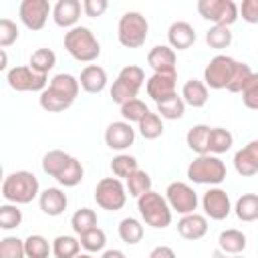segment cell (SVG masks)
Listing matches in <instances>:
<instances>
[{
    "instance_id": "obj_1",
    "label": "cell",
    "mask_w": 258,
    "mask_h": 258,
    "mask_svg": "<svg viewBox=\"0 0 258 258\" xmlns=\"http://www.w3.org/2000/svg\"><path fill=\"white\" fill-rule=\"evenodd\" d=\"M0 191H2L4 202L22 206V204H30L34 198L40 196V183L32 171L18 169L4 177Z\"/></svg>"
},
{
    "instance_id": "obj_2",
    "label": "cell",
    "mask_w": 258,
    "mask_h": 258,
    "mask_svg": "<svg viewBox=\"0 0 258 258\" xmlns=\"http://www.w3.org/2000/svg\"><path fill=\"white\" fill-rule=\"evenodd\" d=\"M64 50L79 62H93L101 54V44L91 28L79 24L64 32Z\"/></svg>"
},
{
    "instance_id": "obj_3",
    "label": "cell",
    "mask_w": 258,
    "mask_h": 258,
    "mask_svg": "<svg viewBox=\"0 0 258 258\" xmlns=\"http://www.w3.org/2000/svg\"><path fill=\"white\" fill-rule=\"evenodd\" d=\"M226 163L212 153L198 155L189 165H187V179L200 185H210L216 187L226 179Z\"/></svg>"
},
{
    "instance_id": "obj_4",
    "label": "cell",
    "mask_w": 258,
    "mask_h": 258,
    "mask_svg": "<svg viewBox=\"0 0 258 258\" xmlns=\"http://www.w3.org/2000/svg\"><path fill=\"white\" fill-rule=\"evenodd\" d=\"M137 210H139L141 220L155 230L167 228L171 224V218H173V212H171L165 196H161L153 189L143 194L141 198H137Z\"/></svg>"
},
{
    "instance_id": "obj_5",
    "label": "cell",
    "mask_w": 258,
    "mask_h": 258,
    "mask_svg": "<svg viewBox=\"0 0 258 258\" xmlns=\"http://www.w3.org/2000/svg\"><path fill=\"white\" fill-rule=\"evenodd\" d=\"M149 34V22L147 18L137 12V10H129L119 18L117 24V38L121 42V46L125 48H139L145 44Z\"/></svg>"
},
{
    "instance_id": "obj_6",
    "label": "cell",
    "mask_w": 258,
    "mask_h": 258,
    "mask_svg": "<svg viewBox=\"0 0 258 258\" xmlns=\"http://www.w3.org/2000/svg\"><path fill=\"white\" fill-rule=\"evenodd\" d=\"M145 83V73L141 67L137 64H127L119 71L117 79L111 85V99L113 103H117L119 107L131 99H137L139 89Z\"/></svg>"
},
{
    "instance_id": "obj_7",
    "label": "cell",
    "mask_w": 258,
    "mask_h": 258,
    "mask_svg": "<svg viewBox=\"0 0 258 258\" xmlns=\"http://www.w3.org/2000/svg\"><path fill=\"white\" fill-rule=\"evenodd\" d=\"M198 14L212 26H232L240 18V6L234 0H198Z\"/></svg>"
},
{
    "instance_id": "obj_8",
    "label": "cell",
    "mask_w": 258,
    "mask_h": 258,
    "mask_svg": "<svg viewBox=\"0 0 258 258\" xmlns=\"http://www.w3.org/2000/svg\"><path fill=\"white\" fill-rule=\"evenodd\" d=\"M6 83L18 93H42L48 87V75H40L28 64H18L6 71Z\"/></svg>"
},
{
    "instance_id": "obj_9",
    "label": "cell",
    "mask_w": 258,
    "mask_h": 258,
    "mask_svg": "<svg viewBox=\"0 0 258 258\" xmlns=\"http://www.w3.org/2000/svg\"><path fill=\"white\" fill-rule=\"evenodd\" d=\"M127 187L119 177H103L95 187V202L107 212H119L127 204Z\"/></svg>"
},
{
    "instance_id": "obj_10",
    "label": "cell",
    "mask_w": 258,
    "mask_h": 258,
    "mask_svg": "<svg viewBox=\"0 0 258 258\" xmlns=\"http://www.w3.org/2000/svg\"><path fill=\"white\" fill-rule=\"evenodd\" d=\"M238 60L228 56V54H216L214 58H210V62L204 69V83L208 89L220 91V89H228L234 73H236Z\"/></svg>"
},
{
    "instance_id": "obj_11",
    "label": "cell",
    "mask_w": 258,
    "mask_h": 258,
    "mask_svg": "<svg viewBox=\"0 0 258 258\" xmlns=\"http://www.w3.org/2000/svg\"><path fill=\"white\" fill-rule=\"evenodd\" d=\"M165 200H167L171 212H177L181 216L194 214L200 204L196 189L185 181H171L165 189Z\"/></svg>"
},
{
    "instance_id": "obj_12",
    "label": "cell",
    "mask_w": 258,
    "mask_h": 258,
    "mask_svg": "<svg viewBox=\"0 0 258 258\" xmlns=\"http://www.w3.org/2000/svg\"><path fill=\"white\" fill-rule=\"evenodd\" d=\"M202 210L206 218L220 222V220H226L234 208L228 191L216 185V187H208V191L202 196Z\"/></svg>"
},
{
    "instance_id": "obj_13",
    "label": "cell",
    "mask_w": 258,
    "mask_h": 258,
    "mask_svg": "<svg viewBox=\"0 0 258 258\" xmlns=\"http://www.w3.org/2000/svg\"><path fill=\"white\" fill-rule=\"evenodd\" d=\"M52 14V6L48 0H22L18 6L20 22L28 30H40L44 28L48 16Z\"/></svg>"
},
{
    "instance_id": "obj_14",
    "label": "cell",
    "mask_w": 258,
    "mask_h": 258,
    "mask_svg": "<svg viewBox=\"0 0 258 258\" xmlns=\"http://www.w3.org/2000/svg\"><path fill=\"white\" fill-rule=\"evenodd\" d=\"M177 73L173 75H163V73H153L147 81H145V91L147 95L157 103L177 95Z\"/></svg>"
},
{
    "instance_id": "obj_15",
    "label": "cell",
    "mask_w": 258,
    "mask_h": 258,
    "mask_svg": "<svg viewBox=\"0 0 258 258\" xmlns=\"http://www.w3.org/2000/svg\"><path fill=\"white\" fill-rule=\"evenodd\" d=\"M135 141V129L127 121H113L105 129V143L113 151H125Z\"/></svg>"
},
{
    "instance_id": "obj_16",
    "label": "cell",
    "mask_w": 258,
    "mask_h": 258,
    "mask_svg": "<svg viewBox=\"0 0 258 258\" xmlns=\"http://www.w3.org/2000/svg\"><path fill=\"white\" fill-rule=\"evenodd\" d=\"M147 64L153 69V73L173 75L177 73V56L175 50L169 44H157L147 52Z\"/></svg>"
},
{
    "instance_id": "obj_17",
    "label": "cell",
    "mask_w": 258,
    "mask_h": 258,
    "mask_svg": "<svg viewBox=\"0 0 258 258\" xmlns=\"http://www.w3.org/2000/svg\"><path fill=\"white\" fill-rule=\"evenodd\" d=\"M234 169L242 177H252L258 173V139L248 141L234 153Z\"/></svg>"
},
{
    "instance_id": "obj_18",
    "label": "cell",
    "mask_w": 258,
    "mask_h": 258,
    "mask_svg": "<svg viewBox=\"0 0 258 258\" xmlns=\"http://www.w3.org/2000/svg\"><path fill=\"white\" fill-rule=\"evenodd\" d=\"M81 12H83V2L79 0H58L54 6H52V20L56 26L60 28H75L79 26V18H81Z\"/></svg>"
},
{
    "instance_id": "obj_19",
    "label": "cell",
    "mask_w": 258,
    "mask_h": 258,
    "mask_svg": "<svg viewBox=\"0 0 258 258\" xmlns=\"http://www.w3.org/2000/svg\"><path fill=\"white\" fill-rule=\"evenodd\" d=\"M196 28L185 20H175L167 28V42L173 50H187L196 42Z\"/></svg>"
},
{
    "instance_id": "obj_20",
    "label": "cell",
    "mask_w": 258,
    "mask_h": 258,
    "mask_svg": "<svg viewBox=\"0 0 258 258\" xmlns=\"http://www.w3.org/2000/svg\"><path fill=\"white\" fill-rule=\"evenodd\" d=\"M38 206H40L42 214L56 218V216L64 214V210L69 206V198L60 187H46L38 196Z\"/></svg>"
},
{
    "instance_id": "obj_21",
    "label": "cell",
    "mask_w": 258,
    "mask_h": 258,
    "mask_svg": "<svg viewBox=\"0 0 258 258\" xmlns=\"http://www.w3.org/2000/svg\"><path fill=\"white\" fill-rule=\"evenodd\" d=\"M107 71L99 64H87L81 75H79V85L85 93H91V95H99L101 91H105L107 87Z\"/></svg>"
},
{
    "instance_id": "obj_22",
    "label": "cell",
    "mask_w": 258,
    "mask_h": 258,
    "mask_svg": "<svg viewBox=\"0 0 258 258\" xmlns=\"http://www.w3.org/2000/svg\"><path fill=\"white\" fill-rule=\"evenodd\" d=\"M177 232L185 240H191V242L194 240H200V238H204L208 234V218L202 216V214H198V212L185 214L177 222Z\"/></svg>"
},
{
    "instance_id": "obj_23",
    "label": "cell",
    "mask_w": 258,
    "mask_h": 258,
    "mask_svg": "<svg viewBox=\"0 0 258 258\" xmlns=\"http://www.w3.org/2000/svg\"><path fill=\"white\" fill-rule=\"evenodd\" d=\"M71 161H73V155H69L67 151H62V149H50V151H46L42 155V171L48 177L58 179L64 173V169L71 165Z\"/></svg>"
},
{
    "instance_id": "obj_24",
    "label": "cell",
    "mask_w": 258,
    "mask_h": 258,
    "mask_svg": "<svg viewBox=\"0 0 258 258\" xmlns=\"http://www.w3.org/2000/svg\"><path fill=\"white\" fill-rule=\"evenodd\" d=\"M181 99L185 101V105H189V107H194V109H200V107H204V105L208 103L210 91H208V87H206L204 81H200V79H189V81H185L183 87H181Z\"/></svg>"
},
{
    "instance_id": "obj_25",
    "label": "cell",
    "mask_w": 258,
    "mask_h": 258,
    "mask_svg": "<svg viewBox=\"0 0 258 258\" xmlns=\"http://www.w3.org/2000/svg\"><path fill=\"white\" fill-rule=\"evenodd\" d=\"M246 244H248L246 234L236 228L224 230L218 236V250H222L224 254H230V256H240L246 250Z\"/></svg>"
},
{
    "instance_id": "obj_26",
    "label": "cell",
    "mask_w": 258,
    "mask_h": 258,
    "mask_svg": "<svg viewBox=\"0 0 258 258\" xmlns=\"http://www.w3.org/2000/svg\"><path fill=\"white\" fill-rule=\"evenodd\" d=\"M234 145V135L224 127H210V139H208V153L222 155L230 151Z\"/></svg>"
},
{
    "instance_id": "obj_27",
    "label": "cell",
    "mask_w": 258,
    "mask_h": 258,
    "mask_svg": "<svg viewBox=\"0 0 258 258\" xmlns=\"http://www.w3.org/2000/svg\"><path fill=\"white\" fill-rule=\"evenodd\" d=\"M48 87L54 89L56 93L64 95V97L71 99L73 103H75V99H77V95H79V89H81L79 77H73L71 73H58V75H54V77L50 79Z\"/></svg>"
},
{
    "instance_id": "obj_28",
    "label": "cell",
    "mask_w": 258,
    "mask_h": 258,
    "mask_svg": "<svg viewBox=\"0 0 258 258\" xmlns=\"http://www.w3.org/2000/svg\"><path fill=\"white\" fill-rule=\"evenodd\" d=\"M52 254L54 258H77L81 254V240L79 236L60 234L52 240Z\"/></svg>"
},
{
    "instance_id": "obj_29",
    "label": "cell",
    "mask_w": 258,
    "mask_h": 258,
    "mask_svg": "<svg viewBox=\"0 0 258 258\" xmlns=\"http://www.w3.org/2000/svg\"><path fill=\"white\" fill-rule=\"evenodd\" d=\"M234 214L242 222L258 220V194H242L234 204Z\"/></svg>"
},
{
    "instance_id": "obj_30",
    "label": "cell",
    "mask_w": 258,
    "mask_h": 258,
    "mask_svg": "<svg viewBox=\"0 0 258 258\" xmlns=\"http://www.w3.org/2000/svg\"><path fill=\"white\" fill-rule=\"evenodd\" d=\"M99 224V218H97V212L91 210V208H79L73 216H71V228L77 236H83L87 232H91L93 228H97Z\"/></svg>"
},
{
    "instance_id": "obj_31",
    "label": "cell",
    "mask_w": 258,
    "mask_h": 258,
    "mask_svg": "<svg viewBox=\"0 0 258 258\" xmlns=\"http://www.w3.org/2000/svg\"><path fill=\"white\" fill-rule=\"evenodd\" d=\"M208 139H210V127L204 125V123L194 125L185 135V143L196 155H206L208 153Z\"/></svg>"
},
{
    "instance_id": "obj_32",
    "label": "cell",
    "mask_w": 258,
    "mask_h": 258,
    "mask_svg": "<svg viewBox=\"0 0 258 258\" xmlns=\"http://www.w3.org/2000/svg\"><path fill=\"white\" fill-rule=\"evenodd\" d=\"M155 107H157V115H159L161 119L177 121V119H181V117L185 115V107H187V105H185V101L181 99V95H173V97H169V99L157 103Z\"/></svg>"
},
{
    "instance_id": "obj_33",
    "label": "cell",
    "mask_w": 258,
    "mask_h": 258,
    "mask_svg": "<svg viewBox=\"0 0 258 258\" xmlns=\"http://www.w3.org/2000/svg\"><path fill=\"white\" fill-rule=\"evenodd\" d=\"M119 238L129 244V246H135L143 240V224L133 218V216H127L119 222Z\"/></svg>"
},
{
    "instance_id": "obj_34",
    "label": "cell",
    "mask_w": 258,
    "mask_h": 258,
    "mask_svg": "<svg viewBox=\"0 0 258 258\" xmlns=\"http://www.w3.org/2000/svg\"><path fill=\"white\" fill-rule=\"evenodd\" d=\"M38 103H40V107H42L44 111H48V113H60V111H64V109H69V107L73 105L71 99H67L64 95L56 93V91L50 89V87H46V89L40 93Z\"/></svg>"
},
{
    "instance_id": "obj_35",
    "label": "cell",
    "mask_w": 258,
    "mask_h": 258,
    "mask_svg": "<svg viewBox=\"0 0 258 258\" xmlns=\"http://www.w3.org/2000/svg\"><path fill=\"white\" fill-rule=\"evenodd\" d=\"M28 67L32 71L40 73V75H48L56 67V54H54V50H50V48H38V50H34L30 54V58H28Z\"/></svg>"
},
{
    "instance_id": "obj_36",
    "label": "cell",
    "mask_w": 258,
    "mask_h": 258,
    "mask_svg": "<svg viewBox=\"0 0 258 258\" xmlns=\"http://www.w3.org/2000/svg\"><path fill=\"white\" fill-rule=\"evenodd\" d=\"M125 187H127V194L131 198H141L143 194L151 191V177L147 171L143 169H137L135 173H131L127 179H125Z\"/></svg>"
},
{
    "instance_id": "obj_37",
    "label": "cell",
    "mask_w": 258,
    "mask_h": 258,
    "mask_svg": "<svg viewBox=\"0 0 258 258\" xmlns=\"http://www.w3.org/2000/svg\"><path fill=\"white\" fill-rule=\"evenodd\" d=\"M24 250L26 258H48L52 254V244L40 234H30L24 240Z\"/></svg>"
},
{
    "instance_id": "obj_38",
    "label": "cell",
    "mask_w": 258,
    "mask_h": 258,
    "mask_svg": "<svg viewBox=\"0 0 258 258\" xmlns=\"http://www.w3.org/2000/svg\"><path fill=\"white\" fill-rule=\"evenodd\" d=\"M139 169V163H137V159L133 157V155H129V153H119V155H115L113 157V161H111V171H113V175L115 177H119V179H127L131 173H135Z\"/></svg>"
},
{
    "instance_id": "obj_39",
    "label": "cell",
    "mask_w": 258,
    "mask_h": 258,
    "mask_svg": "<svg viewBox=\"0 0 258 258\" xmlns=\"http://www.w3.org/2000/svg\"><path fill=\"white\" fill-rule=\"evenodd\" d=\"M79 240H81V248H83L87 254L103 252V250H105V246H107V234H105L99 226H97V228H93L91 232H87V234L79 236Z\"/></svg>"
},
{
    "instance_id": "obj_40",
    "label": "cell",
    "mask_w": 258,
    "mask_h": 258,
    "mask_svg": "<svg viewBox=\"0 0 258 258\" xmlns=\"http://www.w3.org/2000/svg\"><path fill=\"white\" fill-rule=\"evenodd\" d=\"M137 129H139V135L141 137H145V139H157V137L163 135V119L157 113H149V115H145L137 123Z\"/></svg>"
},
{
    "instance_id": "obj_41",
    "label": "cell",
    "mask_w": 258,
    "mask_h": 258,
    "mask_svg": "<svg viewBox=\"0 0 258 258\" xmlns=\"http://www.w3.org/2000/svg\"><path fill=\"white\" fill-rule=\"evenodd\" d=\"M206 44L210 48L222 50L232 44V32L228 26H210L206 32Z\"/></svg>"
},
{
    "instance_id": "obj_42",
    "label": "cell",
    "mask_w": 258,
    "mask_h": 258,
    "mask_svg": "<svg viewBox=\"0 0 258 258\" xmlns=\"http://www.w3.org/2000/svg\"><path fill=\"white\" fill-rule=\"evenodd\" d=\"M149 113H151L149 107L141 99H131V101H127V103L121 105V117L127 123H139Z\"/></svg>"
},
{
    "instance_id": "obj_43",
    "label": "cell",
    "mask_w": 258,
    "mask_h": 258,
    "mask_svg": "<svg viewBox=\"0 0 258 258\" xmlns=\"http://www.w3.org/2000/svg\"><path fill=\"white\" fill-rule=\"evenodd\" d=\"M22 224V210L16 204L4 202L0 206V228L2 230H14Z\"/></svg>"
},
{
    "instance_id": "obj_44",
    "label": "cell",
    "mask_w": 258,
    "mask_h": 258,
    "mask_svg": "<svg viewBox=\"0 0 258 258\" xmlns=\"http://www.w3.org/2000/svg\"><path fill=\"white\" fill-rule=\"evenodd\" d=\"M0 258H26L24 240L16 236H4L0 240Z\"/></svg>"
},
{
    "instance_id": "obj_45",
    "label": "cell",
    "mask_w": 258,
    "mask_h": 258,
    "mask_svg": "<svg viewBox=\"0 0 258 258\" xmlns=\"http://www.w3.org/2000/svg\"><path fill=\"white\" fill-rule=\"evenodd\" d=\"M83 175H85V169H83L81 161H79L77 157H73L71 165L64 169V173H62L56 181H58L62 187H75V185H79V183L83 181Z\"/></svg>"
},
{
    "instance_id": "obj_46",
    "label": "cell",
    "mask_w": 258,
    "mask_h": 258,
    "mask_svg": "<svg viewBox=\"0 0 258 258\" xmlns=\"http://www.w3.org/2000/svg\"><path fill=\"white\" fill-rule=\"evenodd\" d=\"M252 75H254V71L250 69V64L238 60V67H236V73H234V77H232V81L228 85V91L230 93H242V89L248 85Z\"/></svg>"
},
{
    "instance_id": "obj_47",
    "label": "cell",
    "mask_w": 258,
    "mask_h": 258,
    "mask_svg": "<svg viewBox=\"0 0 258 258\" xmlns=\"http://www.w3.org/2000/svg\"><path fill=\"white\" fill-rule=\"evenodd\" d=\"M18 40V26L10 18H0V48H8Z\"/></svg>"
},
{
    "instance_id": "obj_48",
    "label": "cell",
    "mask_w": 258,
    "mask_h": 258,
    "mask_svg": "<svg viewBox=\"0 0 258 258\" xmlns=\"http://www.w3.org/2000/svg\"><path fill=\"white\" fill-rule=\"evenodd\" d=\"M242 103L252 109L258 111V73H254L248 81V85L242 89Z\"/></svg>"
},
{
    "instance_id": "obj_49",
    "label": "cell",
    "mask_w": 258,
    "mask_h": 258,
    "mask_svg": "<svg viewBox=\"0 0 258 258\" xmlns=\"http://www.w3.org/2000/svg\"><path fill=\"white\" fill-rule=\"evenodd\" d=\"M107 8H109L107 0H83V14L89 16V18L103 16Z\"/></svg>"
},
{
    "instance_id": "obj_50",
    "label": "cell",
    "mask_w": 258,
    "mask_h": 258,
    "mask_svg": "<svg viewBox=\"0 0 258 258\" xmlns=\"http://www.w3.org/2000/svg\"><path fill=\"white\" fill-rule=\"evenodd\" d=\"M240 16L248 24H258V0H242Z\"/></svg>"
},
{
    "instance_id": "obj_51",
    "label": "cell",
    "mask_w": 258,
    "mask_h": 258,
    "mask_svg": "<svg viewBox=\"0 0 258 258\" xmlns=\"http://www.w3.org/2000/svg\"><path fill=\"white\" fill-rule=\"evenodd\" d=\"M149 258H177V256L169 246H155L149 252Z\"/></svg>"
},
{
    "instance_id": "obj_52",
    "label": "cell",
    "mask_w": 258,
    "mask_h": 258,
    "mask_svg": "<svg viewBox=\"0 0 258 258\" xmlns=\"http://www.w3.org/2000/svg\"><path fill=\"white\" fill-rule=\"evenodd\" d=\"M101 258H127V256H125V252H121L117 248H111V250H105L101 254Z\"/></svg>"
},
{
    "instance_id": "obj_53",
    "label": "cell",
    "mask_w": 258,
    "mask_h": 258,
    "mask_svg": "<svg viewBox=\"0 0 258 258\" xmlns=\"http://www.w3.org/2000/svg\"><path fill=\"white\" fill-rule=\"evenodd\" d=\"M212 258H242V256H230V254H224L222 250H216V252L212 254Z\"/></svg>"
},
{
    "instance_id": "obj_54",
    "label": "cell",
    "mask_w": 258,
    "mask_h": 258,
    "mask_svg": "<svg viewBox=\"0 0 258 258\" xmlns=\"http://www.w3.org/2000/svg\"><path fill=\"white\" fill-rule=\"evenodd\" d=\"M6 64H8V56H6V50H2V64H0V69H6Z\"/></svg>"
},
{
    "instance_id": "obj_55",
    "label": "cell",
    "mask_w": 258,
    "mask_h": 258,
    "mask_svg": "<svg viewBox=\"0 0 258 258\" xmlns=\"http://www.w3.org/2000/svg\"><path fill=\"white\" fill-rule=\"evenodd\" d=\"M77 258H93V254H87V252H85V254H79Z\"/></svg>"
}]
</instances>
